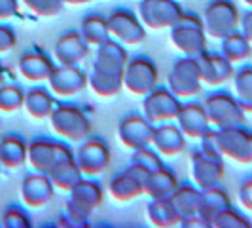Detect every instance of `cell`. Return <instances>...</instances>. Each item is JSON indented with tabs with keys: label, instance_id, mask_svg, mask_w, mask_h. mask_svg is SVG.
Wrapping results in <instances>:
<instances>
[{
	"label": "cell",
	"instance_id": "obj_1",
	"mask_svg": "<svg viewBox=\"0 0 252 228\" xmlns=\"http://www.w3.org/2000/svg\"><path fill=\"white\" fill-rule=\"evenodd\" d=\"M104 202V189L93 179H82L68 192L66 211L59 219L57 227L61 228H88L89 217L93 215Z\"/></svg>",
	"mask_w": 252,
	"mask_h": 228
},
{
	"label": "cell",
	"instance_id": "obj_2",
	"mask_svg": "<svg viewBox=\"0 0 252 228\" xmlns=\"http://www.w3.org/2000/svg\"><path fill=\"white\" fill-rule=\"evenodd\" d=\"M48 120L51 129L68 143H82L93 133L89 116L70 103H55V109L51 111Z\"/></svg>",
	"mask_w": 252,
	"mask_h": 228
},
{
	"label": "cell",
	"instance_id": "obj_3",
	"mask_svg": "<svg viewBox=\"0 0 252 228\" xmlns=\"http://www.w3.org/2000/svg\"><path fill=\"white\" fill-rule=\"evenodd\" d=\"M171 31V44L182 55L197 57L207 50V33L203 19L195 13H182Z\"/></svg>",
	"mask_w": 252,
	"mask_h": 228
},
{
	"label": "cell",
	"instance_id": "obj_4",
	"mask_svg": "<svg viewBox=\"0 0 252 228\" xmlns=\"http://www.w3.org/2000/svg\"><path fill=\"white\" fill-rule=\"evenodd\" d=\"M201 19L207 38L213 40H222L241 27V12L231 0H211L203 10Z\"/></svg>",
	"mask_w": 252,
	"mask_h": 228
},
{
	"label": "cell",
	"instance_id": "obj_5",
	"mask_svg": "<svg viewBox=\"0 0 252 228\" xmlns=\"http://www.w3.org/2000/svg\"><path fill=\"white\" fill-rule=\"evenodd\" d=\"M203 109L207 113L209 124L215 129L241 126V124H245V118H247V113L235 99V95H231L227 91L209 93L203 101Z\"/></svg>",
	"mask_w": 252,
	"mask_h": 228
},
{
	"label": "cell",
	"instance_id": "obj_6",
	"mask_svg": "<svg viewBox=\"0 0 252 228\" xmlns=\"http://www.w3.org/2000/svg\"><path fill=\"white\" fill-rule=\"evenodd\" d=\"M167 88L171 89L178 99H191L197 97L203 89L201 69L197 57H182L177 59L169 75H167Z\"/></svg>",
	"mask_w": 252,
	"mask_h": 228
},
{
	"label": "cell",
	"instance_id": "obj_7",
	"mask_svg": "<svg viewBox=\"0 0 252 228\" xmlns=\"http://www.w3.org/2000/svg\"><path fill=\"white\" fill-rule=\"evenodd\" d=\"M158 86H159V73L150 57L146 55L129 57L124 69V89H127L131 95L144 97Z\"/></svg>",
	"mask_w": 252,
	"mask_h": 228
},
{
	"label": "cell",
	"instance_id": "obj_8",
	"mask_svg": "<svg viewBox=\"0 0 252 228\" xmlns=\"http://www.w3.org/2000/svg\"><path fill=\"white\" fill-rule=\"evenodd\" d=\"M216 141L220 154L235 164H252V129L241 126L216 129Z\"/></svg>",
	"mask_w": 252,
	"mask_h": 228
},
{
	"label": "cell",
	"instance_id": "obj_9",
	"mask_svg": "<svg viewBox=\"0 0 252 228\" xmlns=\"http://www.w3.org/2000/svg\"><path fill=\"white\" fill-rule=\"evenodd\" d=\"M226 165H224V156L222 154H213V152L203 151L197 147L189 156V175L195 187L199 189H211L218 187L224 179Z\"/></svg>",
	"mask_w": 252,
	"mask_h": 228
},
{
	"label": "cell",
	"instance_id": "obj_10",
	"mask_svg": "<svg viewBox=\"0 0 252 228\" xmlns=\"http://www.w3.org/2000/svg\"><path fill=\"white\" fill-rule=\"evenodd\" d=\"M72 156H74V151L63 141L36 137L29 143L27 164L32 167V171L48 173L57 162H61L64 158H72Z\"/></svg>",
	"mask_w": 252,
	"mask_h": 228
},
{
	"label": "cell",
	"instance_id": "obj_11",
	"mask_svg": "<svg viewBox=\"0 0 252 228\" xmlns=\"http://www.w3.org/2000/svg\"><path fill=\"white\" fill-rule=\"evenodd\" d=\"M180 109L182 101L167 86H158L148 95L142 97V114L154 126L163 122H175Z\"/></svg>",
	"mask_w": 252,
	"mask_h": 228
},
{
	"label": "cell",
	"instance_id": "obj_12",
	"mask_svg": "<svg viewBox=\"0 0 252 228\" xmlns=\"http://www.w3.org/2000/svg\"><path fill=\"white\" fill-rule=\"evenodd\" d=\"M184 13L182 6L177 0H140L137 15L142 25L152 31H161L171 27Z\"/></svg>",
	"mask_w": 252,
	"mask_h": 228
},
{
	"label": "cell",
	"instance_id": "obj_13",
	"mask_svg": "<svg viewBox=\"0 0 252 228\" xmlns=\"http://www.w3.org/2000/svg\"><path fill=\"white\" fill-rule=\"evenodd\" d=\"M74 156L84 177L102 175L108 169L110 160H112L106 141L99 139V137H88L86 141H82Z\"/></svg>",
	"mask_w": 252,
	"mask_h": 228
},
{
	"label": "cell",
	"instance_id": "obj_14",
	"mask_svg": "<svg viewBox=\"0 0 252 228\" xmlns=\"http://www.w3.org/2000/svg\"><path fill=\"white\" fill-rule=\"evenodd\" d=\"M110 38L124 46H139L146 40V27L142 25L137 13L126 8H116L108 17Z\"/></svg>",
	"mask_w": 252,
	"mask_h": 228
},
{
	"label": "cell",
	"instance_id": "obj_15",
	"mask_svg": "<svg viewBox=\"0 0 252 228\" xmlns=\"http://www.w3.org/2000/svg\"><path fill=\"white\" fill-rule=\"evenodd\" d=\"M156 126L150 120L139 113H131L122 118L118 126V139L129 151H139L144 147H152Z\"/></svg>",
	"mask_w": 252,
	"mask_h": 228
},
{
	"label": "cell",
	"instance_id": "obj_16",
	"mask_svg": "<svg viewBox=\"0 0 252 228\" xmlns=\"http://www.w3.org/2000/svg\"><path fill=\"white\" fill-rule=\"evenodd\" d=\"M148 171H144L137 164H129L114 175L108 183V194L112 196L116 202H133L144 194V183L148 179Z\"/></svg>",
	"mask_w": 252,
	"mask_h": 228
},
{
	"label": "cell",
	"instance_id": "obj_17",
	"mask_svg": "<svg viewBox=\"0 0 252 228\" xmlns=\"http://www.w3.org/2000/svg\"><path fill=\"white\" fill-rule=\"evenodd\" d=\"M48 88L55 97H74L88 88V73L80 65H57L48 78Z\"/></svg>",
	"mask_w": 252,
	"mask_h": 228
},
{
	"label": "cell",
	"instance_id": "obj_18",
	"mask_svg": "<svg viewBox=\"0 0 252 228\" xmlns=\"http://www.w3.org/2000/svg\"><path fill=\"white\" fill-rule=\"evenodd\" d=\"M55 198V187L48 173L31 171L21 181V200L31 209H42Z\"/></svg>",
	"mask_w": 252,
	"mask_h": 228
},
{
	"label": "cell",
	"instance_id": "obj_19",
	"mask_svg": "<svg viewBox=\"0 0 252 228\" xmlns=\"http://www.w3.org/2000/svg\"><path fill=\"white\" fill-rule=\"evenodd\" d=\"M197 61L201 69L203 86H222L233 78L235 65L227 61L222 53L205 50L201 55H197Z\"/></svg>",
	"mask_w": 252,
	"mask_h": 228
},
{
	"label": "cell",
	"instance_id": "obj_20",
	"mask_svg": "<svg viewBox=\"0 0 252 228\" xmlns=\"http://www.w3.org/2000/svg\"><path fill=\"white\" fill-rule=\"evenodd\" d=\"M53 55L57 65H82L91 55V50L78 31H68L57 38Z\"/></svg>",
	"mask_w": 252,
	"mask_h": 228
},
{
	"label": "cell",
	"instance_id": "obj_21",
	"mask_svg": "<svg viewBox=\"0 0 252 228\" xmlns=\"http://www.w3.org/2000/svg\"><path fill=\"white\" fill-rule=\"evenodd\" d=\"M127 61H129V53H127L126 46L110 38L104 44L95 48L93 69L108 73V75H124Z\"/></svg>",
	"mask_w": 252,
	"mask_h": 228
},
{
	"label": "cell",
	"instance_id": "obj_22",
	"mask_svg": "<svg viewBox=\"0 0 252 228\" xmlns=\"http://www.w3.org/2000/svg\"><path fill=\"white\" fill-rule=\"evenodd\" d=\"M177 126L186 135V139L199 141L211 129L207 113L203 109V103H182V109L177 116Z\"/></svg>",
	"mask_w": 252,
	"mask_h": 228
},
{
	"label": "cell",
	"instance_id": "obj_23",
	"mask_svg": "<svg viewBox=\"0 0 252 228\" xmlns=\"http://www.w3.org/2000/svg\"><path fill=\"white\" fill-rule=\"evenodd\" d=\"M186 135L180 131V127L173 122H163L158 124L154 129V139H152V147L159 152L161 156L173 158L186 151Z\"/></svg>",
	"mask_w": 252,
	"mask_h": 228
},
{
	"label": "cell",
	"instance_id": "obj_24",
	"mask_svg": "<svg viewBox=\"0 0 252 228\" xmlns=\"http://www.w3.org/2000/svg\"><path fill=\"white\" fill-rule=\"evenodd\" d=\"M53 59L50 55H46L44 51L31 50L25 51L19 61H17V71L19 75L25 78L27 82L40 84V82H48L51 71H53Z\"/></svg>",
	"mask_w": 252,
	"mask_h": 228
},
{
	"label": "cell",
	"instance_id": "obj_25",
	"mask_svg": "<svg viewBox=\"0 0 252 228\" xmlns=\"http://www.w3.org/2000/svg\"><path fill=\"white\" fill-rule=\"evenodd\" d=\"M29 143L17 133H6L0 137V165L2 169L17 171L27 164Z\"/></svg>",
	"mask_w": 252,
	"mask_h": 228
},
{
	"label": "cell",
	"instance_id": "obj_26",
	"mask_svg": "<svg viewBox=\"0 0 252 228\" xmlns=\"http://www.w3.org/2000/svg\"><path fill=\"white\" fill-rule=\"evenodd\" d=\"M231 205V200L227 196V192L220 185L218 187H211V189L201 190V202H199V219H201L203 227L211 228L215 217L224 211Z\"/></svg>",
	"mask_w": 252,
	"mask_h": 228
},
{
	"label": "cell",
	"instance_id": "obj_27",
	"mask_svg": "<svg viewBox=\"0 0 252 228\" xmlns=\"http://www.w3.org/2000/svg\"><path fill=\"white\" fill-rule=\"evenodd\" d=\"M178 189L177 175L169 169V167H159L156 171H152L146 183H144V194L150 200H165L171 198L173 192Z\"/></svg>",
	"mask_w": 252,
	"mask_h": 228
},
{
	"label": "cell",
	"instance_id": "obj_28",
	"mask_svg": "<svg viewBox=\"0 0 252 228\" xmlns=\"http://www.w3.org/2000/svg\"><path fill=\"white\" fill-rule=\"evenodd\" d=\"M48 177L51 179L55 190H63V192H70L76 185L84 179L82 171H80V165L76 162V156L72 158H64L61 162L51 167L48 171Z\"/></svg>",
	"mask_w": 252,
	"mask_h": 228
},
{
	"label": "cell",
	"instance_id": "obj_29",
	"mask_svg": "<svg viewBox=\"0 0 252 228\" xmlns=\"http://www.w3.org/2000/svg\"><path fill=\"white\" fill-rule=\"evenodd\" d=\"M146 217L156 228H175L180 227L182 217L173 205L171 198L165 200H150L146 205Z\"/></svg>",
	"mask_w": 252,
	"mask_h": 228
},
{
	"label": "cell",
	"instance_id": "obj_30",
	"mask_svg": "<svg viewBox=\"0 0 252 228\" xmlns=\"http://www.w3.org/2000/svg\"><path fill=\"white\" fill-rule=\"evenodd\" d=\"M171 202L177 207L182 221L191 219V217H199V202H201V189L195 185H178V189L173 192Z\"/></svg>",
	"mask_w": 252,
	"mask_h": 228
},
{
	"label": "cell",
	"instance_id": "obj_31",
	"mask_svg": "<svg viewBox=\"0 0 252 228\" xmlns=\"http://www.w3.org/2000/svg\"><path fill=\"white\" fill-rule=\"evenodd\" d=\"M88 88L102 99L116 97L124 89V75H108L91 67L88 73Z\"/></svg>",
	"mask_w": 252,
	"mask_h": 228
},
{
	"label": "cell",
	"instance_id": "obj_32",
	"mask_svg": "<svg viewBox=\"0 0 252 228\" xmlns=\"http://www.w3.org/2000/svg\"><path fill=\"white\" fill-rule=\"evenodd\" d=\"M23 109L34 120L50 118L51 111L55 109V95L46 88H31L25 91V105Z\"/></svg>",
	"mask_w": 252,
	"mask_h": 228
},
{
	"label": "cell",
	"instance_id": "obj_33",
	"mask_svg": "<svg viewBox=\"0 0 252 228\" xmlns=\"http://www.w3.org/2000/svg\"><path fill=\"white\" fill-rule=\"evenodd\" d=\"M80 37L89 44V48H97L110 40V29H108V19L101 13H89L80 23Z\"/></svg>",
	"mask_w": 252,
	"mask_h": 228
},
{
	"label": "cell",
	"instance_id": "obj_34",
	"mask_svg": "<svg viewBox=\"0 0 252 228\" xmlns=\"http://www.w3.org/2000/svg\"><path fill=\"white\" fill-rule=\"evenodd\" d=\"M220 42H222V55L233 65L245 63V61L252 59V44L241 31L227 35Z\"/></svg>",
	"mask_w": 252,
	"mask_h": 228
},
{
	"label": "cell",
	"instance_id": "obj_35",
	"mask_svg": "<svg viewBox=\"0 0 252 228\" xmlns=\"http://www.w3.org/2000/svg\"><path fill=\"white\" fill-rule=\"evenodd\" d=\"M233 91L235 99L245 109V113H252V65H243L233 73Z\"/></svg>",
	"mask_w": 252,
	"mask_h": 228
},
{
	"label": "cell",
	"instance_id": "obj_36",
	"mask_svg": "<svg viewBox=\"0 0 252 228\" xmlns=\"http://www.w3.org/2000/svg\"><path fill=\"white\" fill-rule=\"evenodd\" d=\"M25 105V91L17 84H2L0 86V113L13 114L21 111Z\"/></svg>",
	"mask_w": 252,
	"mask_h": 228
},
{
	"label": "cell",
	"instance_id": "obj_37",
	"mask_svg": "<svg viewBox=\"0 0 252 228\" xmlns=\"http://www.w3.org/2000/svg\"><path fill=\"white\" fill-rule=\"evenodd\" d=\"M131 164H137L139 167H142L144 171H156L159 167H163V160H161V154L156 151L154 147H144L139 151H133L131 154Z\"/></svg>",
	"mask_w": 252,
	"mask_h": 228
},
{
	"label": "cell",
	"instance_id": "obj_38",
	"mask_svg": "<svg viewBox=\"0 0 252 228\" xmlns=\"http://www.w3.org/2000/svg\"><path fill=\"white\" fill-rule=\"evenodd\" d=\"M211 228H252V223L243 213H239L237 209H233L229 205L227 209L220 211L215 217Z\"/></svg>",
	"mask_w": 252,
	"mask_h": 228
},
{
	"label": "cell",
	"instance_id": "obj_39",
	"mask_svg": "<svg viewBox=\"0 0 252 228\" xmlns=\"http://www.w3.org/2000/svg\"><path fill=\"white\" fill-rule=\"evenodd\" d=\"M31 13L38 17H53L63 10V0H19Z\"/></svg>",
	"mask_w": 252,
	"mask_h": 228
},
{
	"label": "cell",
	"instance_id": "obj_40",
	"mask_svg": "<svg viewBox=\"0 0 252 228\" xmlns=\"http://www.w3.org/2000/svg\"><path fill=\"white\" fill-rule=\"evenodd\" d=\"M0 227L2 228H31V217L27 215L25 211L17 205H10L4 215L0 217Z\"/></svg>",
	"mask_w": 252,
	"mask_h": 228
},
{
	"label": "cell",
	"instance_id": "obj_41",
	"mask_svg": "<svg viewBox=\"0 0 252 228\" xmlns=\"http://www.w3.org/2000/svg\"><path fill=\"white\" fill-rule=\"evenodd\" d=\"M15 46H17V37L13 29L8 25H0V55L12 51Z\"/></svg>",
	"mask_w": 252,
	"mask_h": 228
},
{
	"label": "cell",
	"instance_id": "obj_42",
	"mask_svg": "<svg viewBox=\"0 0 252 228\" xmlns=\"http://www.w3.org/2000/svg\"><path fill=\"white\" fill-rule=\"evenodd\" d=\"M19 13V0H0V21H10Z\"/></svg>",
	"mask_w": 252,
	"mask_h": 228
},
{
	"label": "cell",
	"instance_id": "obj_43",
	"mask_svg": "<svg viewBox=\"0 0 252 228\" xmlns=\"http://www.w3.org/2000/svg\"><path fill=\"white\" fill-rule=\"evenodd\" d=\"M239 202L243 207L252 211V177L243 181L239 187Z\"/></svg>",
	"mask_w": 252,
	"mask_h": 228
},
{
	"label": "cell",
	"instance_id": "obj_44",
	"mask_svg": "<svg viewBox=\"0 0 252 228\" xmlns=\"http://www.w3.org/2000/svg\"><path fill=\"white\" fill-rule=\"evenodd\" d=\"M239 31L247 37V40L252 44V8L249 12H245L241 15V27Z\"/></svg>",
	"mask_w": 252,
	"mask_h": 228
},
{
	"label": "cell",
	"instance_id": "obj_45",
	"mask_svg": "<svg viewBox=\"0 0 252 228\" xmlns=\"http://www.w3.org/2000/svg\"><path fill=\"white\" fill-rule=\"evenodd\" d=\"M95 0H63L64 6H84V4H91Z\"/></svg>",
	"mask_w": 252,
	"mask_h": 228
},
{
	"label": "cell",
	"instance_id": "obj_46",
	"mask_svg": "<svg viewBox=\"0 0 252 228\" xmlns=\"http://www.w3.org/2000/svg\"><path fill=\"white\" fill-rule=\"evenodd\" d=\"M6 82V69H4V65L0 63V86Z\"/></svg>",
	"mask_w": 252,
	"mask_h": 228
},
{
	"label": "cell",
	"instance_id": "obj_47",
	"mask_svg": "<svg viewBox=\"0 0 252 228\" xmlns=\"http://www.w3.org/2000/svg\"><path fill=\"white\" fill-rule=\"evenodd\" d=\"M243 2H245V4L249 6V8H252V0H243Z\"/></svg>",
	"mask_w": 252,
	"mask_h": 228
},
{
	"label": "cell",
	"instance_id": "obj_48",
	"mask_svg": "<svg viewBox=\"0 0 252 228\" xmlns=\"http://www.w3.org/2000/svg\"><path fill=\"white\" fill-rule=\"evenodd\" d=\"M0 173H2V165H0Z\"/></svg>",
	"mask_w": 252,
	"mask_h": 228
}]
</instances>
